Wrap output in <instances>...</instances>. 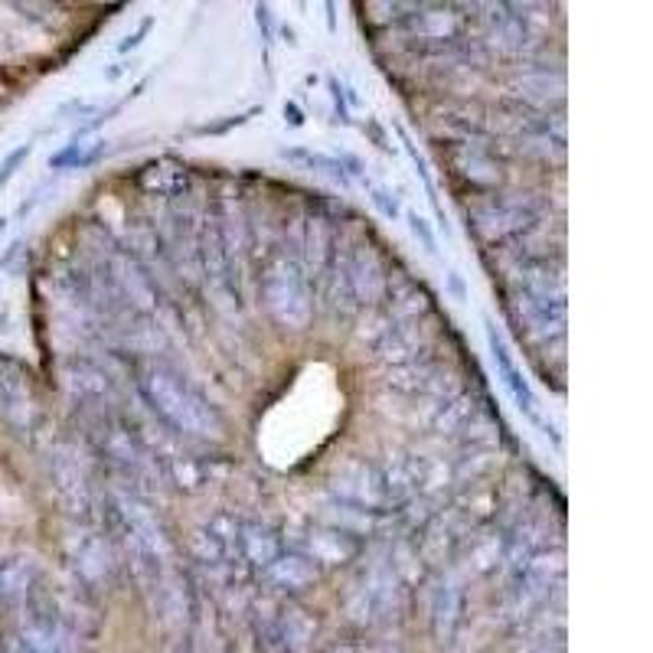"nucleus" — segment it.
Listing matches in <instances>:
<instances>
[{
  "label": "nucleus",
  "mask_w": 653,
  "mask_h": 653,
  "mask_svg": "<svg viewBox=\"0 0 653 653\" xmlns=\"http://www.w3.org/2000/svg\"><path fill=\"white\" fill-rule=\"evenodd\" d=\"M27 154H30V144H23V147H17L14 154H7V160L0 164V187H7V180L17 174V167L27 160Z\"/></svg>",
  "instance_id": "1"
},
{
  "label": "nucleus",
  "mask_w": 653,
  "mask_h": 653,
  "mask_svg": "<svg viewBox=\"0 0 653 653\" xmlns=\"http://www.w3.org/2000/svg\"><path fill=\"white\" fill-rule=\"evenodd\" d=\"M4 226H7V219H0V232H4Z\"/></svg>",
  "instance_id": "2"
}]
</instances>
